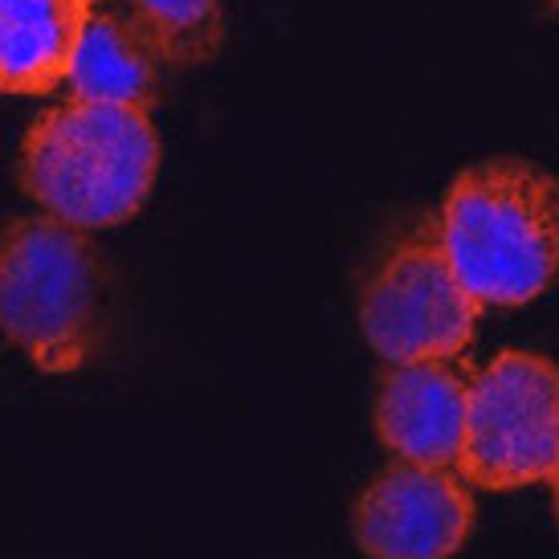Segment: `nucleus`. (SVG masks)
I'll list each match as a JSON object with an SVG mask.
<instances>
[{"mask_svg": "<svg viewBox=\"0 0 559 559\" xmlns=\"http://www.w3.org/2000/svg\"><path fill=\"white\" fill-rule=\"evenodd\" d=\"M441 249L478 307H527L559 278V176L495 156L453 176L437 213Z\"/></svg>", "mask_w": 559, "mask_h": 559, "instance_id": "1", "label": "nucleus"}, {"mask_svg": "<svg viewBox=\"0 0 559 559\" xmlns=\"http://www.w3.org/2000/svg\"><path fill=\"white\" fill-rule=\"evenodd\" d=\"M156 171L159 131L152 110L74 98L33 119L16 159L25 197L82 234L135 217L152 197Z\"/></svg>", "mask_w": 559, "mask_h": 559, "instance_id": "2", "label": "nucleus"}, {"mask_svg": "<svg viewBox=\"0 0 559 559\" xmlns=\"http://www.w3.org/2000/svg\"><path fill=\"white\" fill-rule=\"evenodd\" d=\"M107 331V270L91 237L58 217H16L0 229V335L33 368H86Z\"/></svg>", "mask_w": 559, "mask_h": 559, "instance_id": "3", "label": "nucleus"}, {"mask_svg": "<svg viewBox=\"0 0 559 559\" xmlns=\"http://www.w3.org/2000/svg\"><path fill=\"white\" fill-rule=\"evenodd\" d=\"M481 307L441 249L437 217L417 221L384 249L364 282L359 326L384 364L462 359L478 335Z\"/></svg>", "mask_w": 559, "mask_h": 559, "instance_id": "4", "label": "nucleus"}, {"mask_svg": "<svg viewBox=\"0 0 559 559\" xmlns=\"http://www.w3.org/2000/svg\"><path fill=\"white\" fill-rule=\"evenodd\" d=\"M559 469V364L498 352L469 372L457 474L478 490H523Z\"/></svg>", "mask_w": 559, "mask_h": 559, "instance_id": "5", "label": "nucleus"}, {"mask_svg": "<svg viewBox=\"0 0 559 559\" xmlns=\"http://www.w3.org/2000/svg\"><path fill=\"white\" fill-rule=\"evenodd\" d=\"M478 502L445 466H384L352 507V539L368 559H453L469 544Z\"/></svg>", "mask_w": 559, "mask_h": 559, "instance_id": "6", "label": "nucleus"}, {"mask_svg": "<svg viewBox=\"0 0 559 559\" xmlns=\"http://www.w3.org/2000/svg\"><path fill=\"white\" fill-rule=\"evenodd\" d=\"M469 376L457 359L389 364L376 384V437L396 462L457 469Z\"/></svg>", "mask_w": 559, "mask_h": 559, "instance_id": "7", "label": "nucleus"}, {"mask_svg": "<svg viewBox=\"0 0 559 559\" xmlns=\"http://www.w3.org/2000/svg\"><path fill=\"white\" fill-rule=\"evenodd\" d=\"M91 9L94 0H0V91H58Z\"/></svg>", "mask_w": 559, "mask_h": 559, "instance_id": "8", "label": "nucleus"}, {"mask_svg": "<svg viewBox=\"0 0 559 559\" xmlns=\"http://www.w3.org/2000/svg\"><path fill=\"white\" fill-rule=\"evenodd\" d=\"M66 91L74 103L152 110L159 98V62L123 16L94 4L66 70Z\"/></svg>", "mask_w": 559, "mask_h": 559, "instance_id": "9", "label": "nucleus"}, {"mask_svg": "<svg viewBox=\"0 0 559 559\" xmlns=\"http://www.w3.org/2000/svg\"><path fill=\"white\" fill-rule=\"evenodd\" d=\"M119 13L159 66H204L225 49L221 0H98Z\"/></svg>", "mask_w": 559, "mask_h": 559, "instance_id": "10", "label": "nucleus"}, {"mask_svg": "<svg viewBox=\"0 0 559 559\" xmlns=\"http://www.w3.org/2000/svg\"><path fill=\"white\" fill-rule=\"evenodd\" d=\"M547 481H551V511H556V523H559V469Z\"/></svg>", "mask_w": 559, "mask_h": 559, "instance_id": "11", "label": "nucleus"}, {"mask_svg": "<svg viewBox=\"0 0 559 559\" xmlns=\"http://www.w3.org/2000/svg\"><path fill=\"white\" fill-rule=\"evenodd\" d=\"M551 9H556V13H559V0H551Z\"/></svg>", "mask_w": 559, "mask_h": 559, "instance_id": "12", "label": "nucleus"}, {"mask_svg": "<svg viewBox=\"0 0 559 559\" xmlns=\"http://www.w3.org/2000/svg\"><path fill=\"white\" fill-rule=\"evenodd\" d=\"M94 4H98V0H94Z\"/></svg>", "mask_w": 559, "mask_h": 559, "instance_id": "13", "label": "nucleus"}]
</instances>
